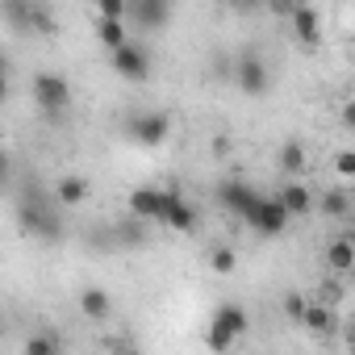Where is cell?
<instances>
[{
    "label": "cell",
    "instance_id": "1",
    "mask_svg": "<svg viewBox=\"0 0 355 355\" xmlns=\"http://www.w3.org/2000/svg\"><path fill=\"white\" fill-rule=\"evenodd\" d=\"M17 222H21L26 234H34V239H42V243H55V239L63 234V226H59V218H55V197H46V193H38V189H26V193H21V201H17Z\"/></svg>",
    "mask_w": 355,
    "mask_h": 355
},
{
    "label": "cell",
    "instance_id": "2",
    "mask_svg": "<svg viewBox=\"0 0 355 355\" xmlns=\"http://www.w3.org/2000/svg\"><path fill=\"white\" fill-rule=\"evenodd\" d=\"M34 101H38L46 121H59L71 109V84L63 76H55V71H38L34 76Z\"/></svg>",
    "mask_w": 355,
    "mask_h": 355
},
{
    "label": "cell",
    "instance_id": "3",
    "mask_svg": "<svg viewBox=\"0 0 355 355\" xmlns=\"http://www.w3.org/2000/svg\"><path fill=\"white\" fill-rule=\"evenodd\" d=\"M243 222H247L251 230H259V234L276 239V234H284V230H288L293 214L280 205V197H268V193H259V197H255V205L243 214Z\"/></svg>",
    "mask_w": 355,
    "mask_h": 355
},
{
    "label": "cell",
    "instance_id": "4",
    "mask_svg": "<svg viewBox=\"0 0 355 355\" xmlns=\"http://www.w3.org/2000/svg\"><path fill=\"white\" fill-rule=\"evenodd\" d=\"M247 326H251V318H247V309H243L239 301H226V305H218V313H214V326H209V347H214V351H226V347H234V338H243V334H247Z\"/></svg>",
    "mask_w": 355,
    "mask_h": 355
},
{
    "label": "cell",
    "instance_id": "5",
    "mask_svg": "<svg viewBox=\"0 0 355 355\" xmlns=\"http://www.w3.org/2000/svg\"><path fill=\"white\" fill-rule=\"evenodd\" d=\"M125 134H130V142H138V146H163L167 134H171V117H167V113H134V117L125 121Z\"/></svg>",
    "mask_w": 355,
    "mask_h": 355
},
{
    "label": "cell",
    "instance_id": "6",
    "mask_svg": "<svg viewBox=\"0 0 355 355\" xmlns=\"http://www.w3.org/2000/svg\"><path fill=\"white\" fill-rule=\"evenodd\" d=\"M113 55V71L121 76V80H146L150 76V55H146V46H138V42H121V46H113L109 51Z\"/></svg>",
    "mask_w": 355,
    "mask_h": 355
},
{
    "label": "cell",
    "instance_id": "7",
    "mask_svg": "<svg viewBox=\"0 0 355 355\" xmlns=\"http://www.w3.org/2000/svg\"><path fill=\"white\" fill-rule=\"evenodd\" d=\"M5 9H9V17H13V26H17V30L55 34V17H51L42 5H34V0H5Z\"/></svg>",
    "mask_w": 355,
    "mask_h": 355
},
{
    "label": "cell",
    "instance_id": "8",
    "mask_svg": "<svg viewBox=\"0 0 355 355\" xmlns=\"http://www.w3.org/2000/svg\"><path fill=\"white\" fill-rule=\"evenodd\" d=\"M268 63L255 55V51H247V55H239V67H234V84L247 92V96H263L268 92Z\"/></svg>",
    "mask_w": 355,
    "mask_h": 355
},
{
    "label": "cell",
    "instance_id": "9",
    "mask_svg": "<svg viewBox=\"0 0 355 355\" xmlns=\"http://www.w3.org/2000/svg\"><path fill=\"white\" fill-rule=\"evenodd\" d=\"M167 197H171V189H150V184H142V189L130 193V214L142 218V222H163Z\"/></svg>",
    "mask_w": 355,
    "mask_h": 355
},
{
    "label": "cell",
    "instance_id": "10",
    "mask_svg": "<svg viewBox=\"0 0 355 355\" xmlns=\"http://www.w3.org/2000/svg\"><path fill=\"white\" fill-rule=\"evenodd\" d=\"M197 222H201L197 205H189L180 193L171 189V197H167V214H163V222H159V226H167V230H175V234H193V230H197Z\"/></svg>",
    "mask_w": 355,
    "mask_h": 355
},
{
    "label": "cell",
    "instance_id": "11",
    "mask_svg": "<svg viewBox=\"0 0 355 355\" xmlns=\"http://www.w3.org/2000/svg\"><path fill=\"white\" fill-rule=\"evenodd\" d=\"M125 13L142 30H163L167 17H171V0H125Z\"/></svg>",
    "mask_w": 355,
    "mask_h": 355
},
{
    "label": "cell",
    "instance_id": "12",
    "mask_svg": "<svg viewBox=\"0 0 355 355\" xmlns=\"http://www.w3.org/2000/svg\"><path fill=\"white\" fill-rule=\"evenodd\" d=\"M255 197H259V193H255L247 180H222V184H218V205L230 209L234 218H243V214L255 205Z\"/></svg>",
    "mask_w": 355,
    "mask_h": 355
},
{
    "label": "cell",
    "instance_id": "13",
    "mask_svg": "<svg viewBox=\"0 0 355 355\" xmlns=\"http://www.w3.org/2000/svg\"><path fill=\"white\" fill-rule=\"evenodd\" d=\"M88 180L84 175H63V180H55V201L59 205H67V209H76V205H84L88 201Z\"/></svg>",
    "mask_w": 355,
    "mask_h": 355
},
{
    "label": "cell",
    "instance_id": "14",
    "mask_svg": "<svg viewBox=\"0 0 355 355\" xmlns=\"http://www.w3.org/2000/svg\"><path fill=\"white\" fill-rule=\"evenodd\" d=\"M276 197H280V205H284L293 218H301V214H309V209H313V197H309V189H305L301 180H288Z\"/></svg>",
    "mask_w": 355,
    "mask_h": 355
},
{
    "label": "cell",
    "instance_id": "15",
    "mask_svg": "<svg viewBox=\"0 0 355 355\" xmlns=\"http://www.w3.org/2000/svg\"><path fill=\"white\" fill-rule=\"evenodd\" d=\"M80 309L88 313V322H105V318L113 313V301H109V293H105V288L88 284V288L80 293Z\"/></svg>",
    "mask_w": 355,
    "mask_h": 355
},
{
    "label": "cell",
    "instance_id": "16",
    "mask_svg": "<svg viewBox=\"0 0 355 355\" xmlns=\"http://www.w3.org/2000/svg\"><path fill=\"white\" fill-rule=\"evenodd\" d=\"M288 17H293V30H297V38L305 42V46H318L322 42V30H318V13L313 9H288Z\"/></svg>",
    "mask_w": 355,
    "mask_h": 355
},
{
    "label": "cell",
    "instance_id": "17",
    "mask_svg": "<svg viewBox=\"0 0 355 355\" xmlns=\"http://www.w3.org/2000/svg\"><path fill=\"white\" fill-rule=\"evenodd\" d=\"M330 268L338 272V276H347L351 268H355V247H351V239H338V243H330Z\"/></svg>",
    "mask_w": 355,
    "mask_h": 355
},
{
    "label": "cell",
    "instance_id": "18",
    "mask_svg": "<svg viewBox=\"0 0 355 355\" xmlns=\"http://www.w3.org/2000/svg\"><path fill=\"white\" fill-rule=\"evenodd\" d=\"M142 239H146V222L134 218V214H130V222H121L117 234H113V243H121V247H138Z\"/></svg>",
    "mask_w": 355,
    "mask_h": 355
},
{
    "label": "cell",
    "instance_id": "19",
    "mask_svg": "<svg viewBox=\"0 0 355 355\" xmlns=\"http://www.w3.org/2000/svg\"><path fill=\"white\" fill-rule=\"evenodd\" d=\"M96 38H101L105 51H113V46H121L130 34H125V21H96Z\"/></svg>",
    "mask_w": 355,
    "mask_h": 355
},
{
    "label": "cell",
    "instance_id": "20",
    "mask_svg": "<svg viewBox=\"0 0 355 355\" xmlns=\"http://www.w3.org/2000/svg\"><path fill=\"white\" fill-rule=\"evenodd\" d=\"M322 214H326V218H347V214H351V197H347V189L326 193V197H322Z\"/></svg>",
    "mask_w": 355,
    "mask_h": 355
},
{
    "label": "cell",
    "instance_id": "21",
    "mask_svg": "<svg viewBox=\"0 0 355 355\" xmlns=\"http://www.w3.org/2000/svg\"><path fill=\"white\" fill-rule=\"evenodd\" d=\"M301 322H305L309 330H330V322H334V313H330L326 305H305V313H301Z\"/></svg>",
    "mask_w": 355,
    "mask_h": 355
},
{
    "label": "cell",
    "instance_id": "22",
    "mask_svg": "<svg viewBox=\"0 0 355 355\" xmlns=\"http://www.w3.org/2000/svg\"><path fill=\"white\" fill-rule=\"evenodd\" d=\"M101 21H125V0H92Z\"/></svg>",
    "mask_w": 355,
    "mask_h": 355
},
{
    "label": "cell",
    "instance_id": "23",
    "mask_svg": "<svg viewBox=\"0 0 355 355\" xmlns=\"http://www.w3.org/2000/svg\"><path fill=\"white\" fill-rule=\"evenodd\" d=\"M280 167H284V171H293V175H297V171H301V167H305V150H301V146H297V142H288V146H284V150H280Z\"/></svg>",
    "mask_w": 355,
    "mask_h": 355
},
{
    "label": "cell",
    "instance_id": "24",
    "mask_svg": "<svg viewBox=\"0 0 355 355\" xmlns=\"http://www.w3.org/2000/svg\"><path fill=\"white\" fill-rule=\"evenodd\" d=\"M59 347H63L59 334H38V338L26 343V355H46V351H59Z\"/></svg>",
    "mask_w": 355,
    "mask_h": 355
},
{
    "label": "cell",
    "instance_id": "25",
    "mask_svg": "<svg viewBox=\"0 0 355 355\" xmlns=\"http://www.w3.org/2000/svg\"><path fill=\"white\" fill-rule=\"evenodd\" d=\"M209 268H214V272H222V276H226V272H234V251H226V247H222V251H214Z\"/></svg>",
    "mask_w": 355,
    "mask_h": 355
},
{
    "label": "cell",
    "instance_id": "26",
    "mask_svg": "<svg viewBox=\"0 0 355 355\" xmlns=\"http://www.w3.org/2000/svg\"><path fill=\"white\" fill-rule=\"evenodd\" d=\"M9 180H13V159H9V150L0 146V193L9 189Z\"/></svg>",
    "mask_w": 355,
    "mask_h": 355
},
{
    "label": "cell",
    "instance_id": "27",
    "mask_svg": "<svg viewBox=\"0 0 355 355\" xmlns=\"http://www.w3.org/2000/svg\"><path fill=\"white\" fill-rule=\"evenodd\" d=\"M338 175H343V180H351V175H355V155L351 150H338Z\"/></svg>",
    "mask_w": 355,
    "mask_h": 355
},
{
    "label": "cell",
    "instance_id": "28",
    "mask_svg": "<svg viewBox=\"0 0 355 355\" xmlns=\"http://www.w3.org/2000/svg\"><path fill=\"white\" fill-rule=\"evenodd\" d=\"M284 313H288L293 322H301V313H305V301H301V297H284Z\"/></svg>",
    "mask_w": 355,
    "mask_h": 355
},
{
    "label": "cell",
    "instance_id": "29",
    "mask_svg": "<svg viewBox=\"0 0 355 355\" xmlns=\"http://www.w3.org/2000/svg\"><path fill=\"white\" fill-rule=\"evenodd\" d=\"M9 101V76H0V105Z\"/></svg>",
    "mask_w": 355,
    "mask_h": 355
},
{
    "label": "cell",
    "instance_id": "30",
    "mask_svg": "<svg viewBox=\"0 0 355 355\" xmlns=\"http://www.w3.org/2000/svg\"><path fill=\"white\" fill-rule=\"evenodd\" d=\"M0 76H9V59H5V51H0Z\"/></svg>",
    "mask_w": 355,
    "mask_h": 355
},
{
    "label": "cell",
    "instance_id": "31",
    "mask_svg": "<svg viewBox=\"0 0 355 355\" xmlns=\"http://www.w3.org/2000/svg\"><path fill=\"white\" fill-rule=\"evenodd\" d=\"M272 5H276V9H293V5H297V0H272Z\"/></svg>",
    "mask_w": 355,
    "mask_h": 355
}]
</instances>
